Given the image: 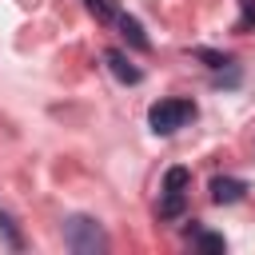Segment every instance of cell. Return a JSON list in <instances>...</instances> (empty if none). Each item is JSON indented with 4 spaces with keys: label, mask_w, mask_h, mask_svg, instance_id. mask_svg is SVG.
<instances>
[{
    "label": "cell",
    "mask_w": 255,
    "mask_h": 255,
    "mask_svg": "<svg viewBox=\"0 0 255 255\" xmlns=\"http://www.w3.org/2000/svg\"><path fill=\"white\" fill-rule=\"evenodd\" d=\"M195 104L191 100H155L151 108H147V128L155 131V135H171V131H179L183 124H191L195 120Z\"/></svg>",
    "instance_id": "6da1fadb"
},
{
    "label": "cell",
    "mask_w": 255,
    "mask_h": 255,
    "mask_svg": "<svg viewBox=\"0 0 255 255\" xmlns=\"http://www.w3.org/2000/svg\"><path fill=\"white\" fill-rule=\"evenodd\" d=\"M116 28H120V32H124V40H128V44H131V48H135V52H147V48H151V44H147V36H143V28H139V20H135V16H128V12H120V16H116Z\"/></svg>",
    "instance_id": "8992f818"
},
{
    "label": "cell",
    "mask_w": 255,
    "mask_h": 255,
    "mask_svg": "<svg viewBox=\"0 0 255 255\" xmlns=\"http://www.w3.org/2000/svg\"><path fill=\"white\" fill-rule=\"evenodd\" d=\"M207 191H211V203H239L247 195V183L235 179V175H215Z\"/></svg>",
    "instance_id": "5b68a950"
},
{
    "label": "cell",
    "mask_w": 255,
    "mask_h": 255,
    "mask_svg": "<svg viewBox=\"0 0 255 255\" xmlns=\"http://www.w3.org/2000/svg\"><path fill=\"white\" fill-rule=\"evenodd\" d=\"M64 243L76 255H100V251H108V235H104V227L92 215H72L64 223Z\"/></svg>",
    "instance_id": "7a4b0ae2"
},
{
    "label": "cell",
    "mask_w": 255,
    "mask_h": 255,
    "mask_svg": "<svg viewBox=\"0 0 255 255\" xmlns=\"http://www.w3.org/2000/svg\"><path fill=\"white\" fill-rule=\"evenodd\" d=\"M104 64H108V72H112L120 84H139V80H143V72H139V68L128 60V52H120V48H108V52H104Z\"/></svg>",
    "instance_id": "277c9868"
},
{
    "label": "cell",
    "mask_w": 255,
    "mask_h": 255,
    "mask_svg": "<svg viewBox=\"0 0 255 255\" xmlns=\"http://www.w3.org/2000/svg\"><path fill=\"white\" fill-rule=\"evenodd\" d=\"M191 243H195L199 251H223V247H227L223 235H211V231H199V227H191Z\"/></svg>",
    "instance_id": "30bf717a"
},
{
    "label": "cell",
    "mask_w": 255,
    "mask_h": 255,
    "mask_svg": "<svg viewBox=\"0 0 255 255\" xmlns=\"http://www.w3.org/2000/svg\"><path fill=\"white\" fill-rule=\"evenodd\" d=\"M187 187H191V171L187 167H167L163 171V187H159V219H179L187 211Z\"/></svg>",
    "instance_id": "3957f363"
},
{
    "label": "cell",
    "mask_w": 255,
    "mask_h": 255,
    "mask_svg": "<svg viewBox=\"0 0 255 255\" xmlns=\"http://www.w3.org/2000/svg\"><path fill=\"white\" fill-rule=\"evenodd\" d=\"M191 56H195V60H203L207 68H215V72L231 64V56H227V52H215V48H191Z\"/></svg>",
    "instance_id": "9c48e42d"
},
{
    "label": "cell",
    "mask_w": 255,
    "mask_h": 255,
    "mask_svg": "<svg viewBox=\"0 0 255 255\" xmlns=\"http://www.w3.org/2000/svg\"><path fill=\"white\" fill-rule=\"evenodd\" d=\"M88 4V12L100 20V24H116V16H120V8L112 4V0H84Z\"/></svg>",
    "instance_id": "ba28073f"
},
{
    "label": "cell",
    "mask_w": 255,
    "mask_h": 255,
    "mask_svg": "<svg viewBox=\"0 0 255 255\" xmlns=\"http://www.w3.org/2000/svg\"><path fill=\"white\" fill-rule=\"evenodd\" d=\"M0 235L8 239V247H12V251H20V247H24V235L16 231V219H12L4 207H0Z\"/></svg>",
    "instance_id": "52a82bcc"
}]
</instances>
